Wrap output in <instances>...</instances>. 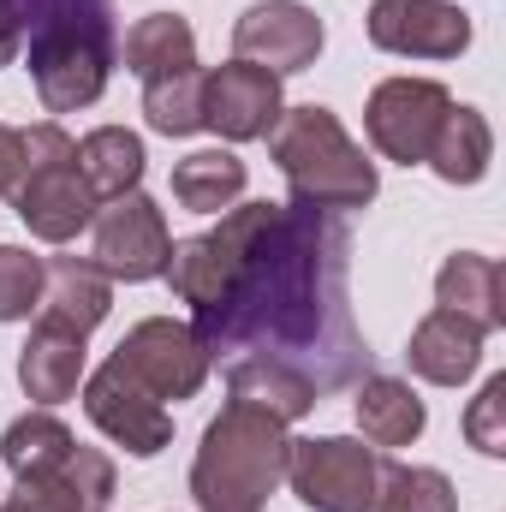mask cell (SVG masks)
Returning <instances> with one entry per match:
<instances>
[{"mask_svg":"<svg viewBox=\"0 0 506 512\" xmlns=\"http://www.w3.org/2000/svg\"><path fill=\"white\" fill-rule=\"evenodd\" d=\"M245 197V161L233 149H197L173 167V203L197 215H221Z\"/></svg>","mask_w":506,"mask_h":512,"instance_id":"cell-23","label":"cell"},{"mask_svg":"<svg viewBox=\"0 0 506 512\" xmlns=\"http://www.w3.org/2000/svg\"><path fill=\"white\" fill-rule=\"evenodd\" d=\"M78 173H84V185H90L96 203H114V197L137 191V179H143V137L126 126L90 131L78 143Z\"/></svg>","mask_w":506,"mask_h":512,"instance_id":"cell-22","label":"cell"},{"mask_svg":"<svg viewBox=\"0 0 506 512\" xmlns=\"http://www.w3.org/2000/svg\"><path fill=\"white\" fill-rule=\"evenodd\" d=\"M108 310H114V292H108V274L90 256H54V262H42V304H36L42 322H60V328H72V334L90 340V328Z\"/></svg>","mask_w":506,"mask_h":512,"instance_id":"cell-16","label":"cell"},{"mask_svg":"<svg viewBox=\"0 0 506 512\" xmlns=\"http://www.w3.org/2000/svg\"><path fill=\"white\" fill-rule=\"evenodd\" d=\"M387 512H459V495L441 471L429 465H393V489H387Z\"/></svg>","mask_w":506,"mask_h":512,"instance_id":"cell-28","label":"cell"},{"mask_svg":"<svg viewBox=\"0 0 506 512\" xmlns=\"http://www.w3.org/2000/svg\"><path fill=\"white\" fill-rule=\"evenodd\" d=\"M423 423H429V411H423L411 382H399V376H364L358 382V429L370 447H381V453L411 447L423 435Z\"/></svg>","mask_w":506,"mask_h":512,"instance_id":"cell-19","label":"cell"},{"mask_svg":"<svg viewBox=\"0 0 506 512\" xmlns=\"http://www.w3.org/2000/svg\"><path fill=\"white\" fill-rule=\"evenodd\" d=\"M6 197H12L18 221L36 239H48V245L78 239L96 221V209H102L90 197L84 173H78V143L54 126V120L18 126V173H12V191Z\"/></svg>","mask_w":506,"mask_h":512,"instance_id":"cell-5","label":"cell"},{"mask_svg":"<svg viewBox=\"0 0 506 512\" xmlns=\"http://www.w3.org/2000/svg\"><path fill=\"white\" fill-rule=\"evenodd\" d=\"M84 411H90V423H96L108 441H120L126 453H137V459H155V453L173 441V417H167V405H161L149 387L131 382L114 358L84 382Z\"/></svg>","mask_w":506,"mask_h":512,"instance_id":"cell-10","label":"cell"},{"mask_svg":"<svg viewBox=\"0 0 506 512\" xmlns=\"http://www.w3.org/2000/svg\"><path fill=\"white\" fill-rule=\"evenodd\" d=\"M72 429L42 405V411H24L18 423H6V435H0V459L12 465V477H36V471H54V465H66L72 459Z\"/></svg>","mask_w":506,"mask_h":512,"instance_id":"cell-25","label":"cell"},{"mask_svg":"<svg viewBox=\"0 0 506 512\" xmlns=\"http://www.w3.org/2000/svg\"><path fill=\"white\" fill-rule=\"evenodd\" d=\"M274 167L292 185V203H316V209H364L376 197V161L346 137L334 120V108H286L268 131Z\"/></svg>","mask_w":506,"mask_h":512,"instance_id":"cell-4","label":"cell"},{"mask_svg":"<svg viewBox=\"0 0 506 512\" xmlns=\"http://www.w3.org/2000/svg\"><path fill=\"white\" fill-rule=\"evenodd\" d=\"M78 376H84V334L60 328V322H42L30 328L24 352H18V382L36 405H60L78 393Z\"/></svg>","mask_w":506,"mask_h":512,"instance_id":"cell-17","label":"cell"},{"mask_svg":"<svg viewBox=\"0 0 506 512\" xmlns=\"http://www.w3.org/2000/svg\"><path fill=\"white\" fill-rule=\"evenodd\" d=\"M286 423L262 405L227 399V411L203 429L191 459V495L203 512H262L274 483L286 477Z\"/></svg>","mask_w":506,"mask_h":512,"instance_id":"cell-3","label":"cell"},{"mask_svg":"<svg viewBox=\"0 0 506 512\" xmlns=\"http://www.w3.org/2000/svg\"><path fill=\"white\" fill-rule=\"evenodd\" d=\"M280 114H286V102H280V78L274 72H262L251 60H233L221 72H203V126L221 131L227 143L268 137Z\"/></svg>","mask_w":506,"mask_h":512,"instance_id":"cell-13","label":"cell"},{"mask_svg":"<svg viewBox=\"0 0 506 512\" xmlns=\"http://www.w3.org/2000/svg\"><path fill=\"white\" fill-rule=\"evenodd\" d=\"M191 66H197V30L179 12H149L126 30V72H137L143 84H161Z\"/></svg>","mask_w":506,"mask_h":512,"instance_id":"cell-20","label":"cell"},{"mask_svg":"<svg viewBox=\"0 0 506 512\" xmlns=\"http://www.w3.org/2000/svg\"><path fill=\"white\" fill-rule=\"evenodd\" d=\"M12 173H18V126H0V197L12 191Z\"/></svg>","mask_w":506,"mask_h":512,"instance_id":"cell-30","label":"cell"},{"mask_svg":"<svg viewBox=\"0 0 506 512\" xmlns=\"http://www.w3.org/2000/svg\"><path fill=\"white\" fill-rule=\"evenodd\" d=\"M322 36L328 30H322V18L310 6H298V0H256L251 12L233 24V54L262 66V72H274V78H286V72L316 66Z\"/></svg>","mask_w":506,"mask_h":512,"instance_id":"cell-11","label":"cell"},{"mask_svg":"<svg viewBox=\"0 0 506 512\" xmlns=\"http://www.w3.org/2000/svg\"><path fill=\"white\" fill-rule=\"evenodd\" d=\"M352 227L340 209L274 203L256 239L227 268L221 292L191 310L203 352H251L292 364L316 393L358 387L376 370L370 340L352 316Z\"/></svg>","mask_w":506,"mask_h":512,"instance_id":"cell-1","label":"cell"},{"mask_svg":"<svg viewBox=\"0 0 506 512\" xmlns=\"http://www.w3.org/2000/svg\"><path fill=\"white\" fill-rule=\"evenodd\" d=\"M143 114L161 137H191L203 131V66L173 72L161 84H143Z\"/></svg>","mask_w":506,"mask_h":512,"instance_id":"cell-26","label":"cell"},{"mask_svg":"<svg viewBox=\"0 0 506 512\" xmlns=\"http://www.w3.org/2000/svg\"><path fill=\"white\" fill-rule=\"evenodd\" d=\"M173 256V233L155 209V197L143 191H126L114 197L108 209H96V245H90V262L108 274V280H155Z\"/></svg>","mask_w":506,"mask_h":512,"instance_id":"cell-9","label":"cell"},{"mask_svg":"<svg viewBox=\"0 0 506 512\" xmlns=\"http://www.w3.org/2000/svg\"><path fill=\"white\" fill-rule=\"evenodd\" d=\"M489 155H495V131L477 108H447V120L429 143V167L447 179V185H477L489 173Z\"/></svg>","mask_w":506,"mask_h":512,"instance_id":"cell-24","label":"cell"},{"mask_svg":"<svg viewBox=\"0 0 506 512\" xmlns=\"http://www.w3.org/2000/svg\"><path fill=\"white\" fill-rule=\"evenodd\" d=\"M465 435H471V447L489 453V459H501L506 453V376H489L483 393L471 399V411H465Z\"/></svg>","mask_w":506,"mask_h":512,"instance_id":"cell-29","label":"cell"},{"mask_svg":"<svg viewBox=\"0 0 506 512\" xmlns=\"http://www.w3.org/2000/svg\"><path fill=\"white\" fill-rule=\"evenodd\" d=\"M370 42L405 60H459L471 48V18L447 0H376Z\"/></svg>","mask_w":506,"mask_h":512,"instance_id":"cell-12","label":"cell"},{"mask_svg":"<svg viewBox=\"0 0 506 512\" xmlns=\"http://www.w3.org/2000/svg\"><path fill=\"white\" fill-rule=\"evenodd\" d=\"M114 364H120L137 387H149L155 399H191L197 387L209 382V352H203V340L191 334V322H167V316L137 322L126 340H120Z\"/></svg>","mask_w":506,"mask_h":512,"instance_id":"cell-7","label":"cell"},{"mask_svg":"<svg viewBox=\"0 0 506 512\" xmlns=\"http://www.w3.org/2000/svg\"><path fill=\"white\" fill-rule=\"evenodd\" d=\"M108 501H114V459L96 447H72L66 465L18 477L0 512H102Z\"/></svg>","mask_w":506,"mask_h":512,"instance_id":"cell-14","label":"cell"},{"mask_svg":"<svg viewBox=\"0 0 506 512\" xmlns=\"http://www.w3.org/2000/svg\"><path fill=\"white\" fill-rule=\"evenodd\" d=\"M435 304L465 316L471 328L495 334L506 322V280H501V262L495 256H477V251H459L441 262L435 274Z\"/></svg>","mask_w":506,"mask_h":512,"instance_id":"cell-18","label":"cell"},{"mask_svg":"<svg viewBox=\"0 0 506 512\" xmlns=\"http://www.w3.org/2000/svg\"><path fill=\"white\" fill-rule=\"evenodd\" d=\"M447 108H453V96L435 78H387V84H376V96L364 108V126H370V143L387 161L417 167V161H429V143L447 120Z\"/></svg>","mask_w":506,"mask_h":512,"instance_id":"cell-8","label":"cell"},{"mask_svg":"<svg viewBox=\"0 0 506 512\" xmlns=\"http://www.w3.org/2000/svg\"><path fill=\"white\" fill-rule=\"evenodd\" d=\"M405 358H411V370H417L423 382L459 387V382H471L477 364H483V328H471L465 316H453V310L435 304V310L411 328Z\"/></svg>","mask_w":506,"mask_h":512,"instance_id":"cell-15","label":"cell"},{"mask_svg":"<svg viewBox=\"0 0 506 512\" xmlns=\"http://www.w3.org/2000/svg\"><path fill=\"white\" fill-rule=\"evenodd\" d=\"M393 465H399L393 453L346 441V435L286 447V483L310 512H387Z\"/></svg>","mask_w":506,"mask_h":512,"instance_id":"cell-6","label":"cell"},{"mask_svg":"<svg viewBox=\"0 0 506 512\" xmlns=\"http://www.w3.org/2000/svg\"><path fill=\"white\" fill-rule=\"evenodd\" d=\"M227 387H233V399L274 411L280 423L310 417V411H316V399H322V393L304 382L292 364H274V358H233V364H227Z\"/></svg>","mask_w":506,"mask_h":512,"instance_id":"cell-21","label":"cell"},{"mask_svg":"<svg viewBox=\"0 0 506 512\" xmlns=\"http://www.w3.org/2000/svg\"><path fill=\"white\" fill-rule=\"evenodd\" d=\"M30 48V78L48 114H78L114 72V0H0V66Z\"/></svg>","mask_w":506,"mask_h":512,"instance_id":"cell-2","label":"cell"},{"mask_svg":"<svg viewBox=\"0 0 506 512\" xmlns=\"http://www.w3.org/2000/svg\"><path fill=\"white\" fill-rule=\"evenodd\" d=\"M42 304V256L0 245V322H24Z\"/></svg>","mask_w":506,"mask_h":512,"instance_id":"cell-27","label":"cell"}]
</instances>
